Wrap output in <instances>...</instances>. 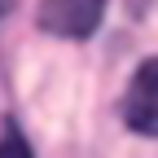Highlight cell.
<instances>
[{
	"mask_svg": "<svg viewBox=\"0 0 158 158\" xmlns=\"http://www.w3.org/2000/svg\"><path fill=\"white\" fill-rule=\"evenodd\" d=\"M106 18V0H40V27L62 40H88Z\"/></svg>",
	"mask_w": 158,
	"mask_h": 158,
	"instance_id": "cell-1",
	"label": "cell"
},
{
	"mask_svg": "<svg viewBox=\"0 0 158 158\" xmlns=\"http://www.w3.org/2000/svg\"><path fill=\"white\" fill-rule=\"evenodd\" d=\"M123 118H127L132 132L158 136V57H149V62L132 75L127 97H123Z\"/></svg>",
	"mask_w": 158,
	"mask_h": 158,
	"instance_id": "cell-2",
	"label": "cell"
},
{
	"mask_svg": "<svg viewBox=\"0 0 158 158\" xmlns=\"http://www.w3.org/2000/svg\"><path fill=\"white\" fill-rule=\"evenodd\" d=\"M9 9H13V0H0V18H9Z\"/></svg>",
	"mask_w": 158,
	"mask_h": 158,
	"instance_id": "cell-4",
	"label": "cell"
},
{
	"mask_svg": "<svg viewBox=\"0 0 158 158\" xmlns=\"http://www.w3.org/2000/svg\"><path fill=\"white\" fill-rule=\"evenodd\" d=\"M0 158H35L27 136L18 132V123H5V132H0Z\"/></svg>",
	"mask_w": 158,
	"mask_h": 158,
	"instance_id": "cell-3",
	"label": "cell"
}]
</instances>
